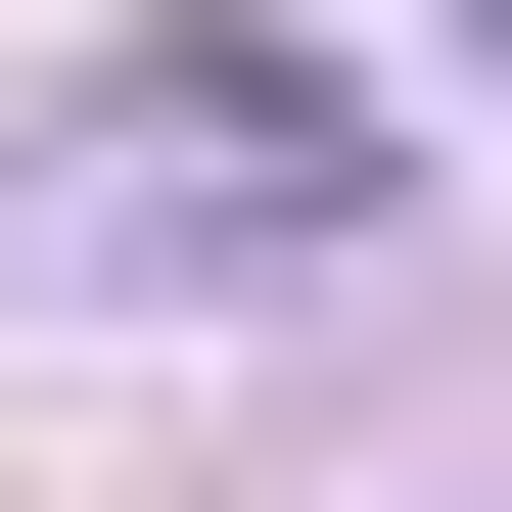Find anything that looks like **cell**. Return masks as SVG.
Returning a JSON list of instances; mask_svg holds the SVG:
<instances>
[{
    "mask_svg": "<svg viewBox=\"0 0 512 512\" xmlns=\"http://www.w3.org/2000/svg\"><path fill=\"white\" fill-rule=\"evenodd\" d=\"M373 187H419L373 47H94V233L140 280H280V233H373Z\"/></svg>",
    "mask_w": 512,
    "mask_h": 512,
    "instance_id": "6da1fadb",
    "label": "cell"
},
{
    "mask_svg": "<svg viewBox=\"0 0 512 512\" xmlns=\"http://www.w3.org/2000/svg\"><path fill=\"white\" fill-rule=\"evenodd\" d=\"M466 47H512V0H466Z\"/></svg>",
    "mask_w": 512,
    "mask_h": 512,
    "instance_id": "7a4b0ae2",
    "label": "cell"
}]
</instances>
